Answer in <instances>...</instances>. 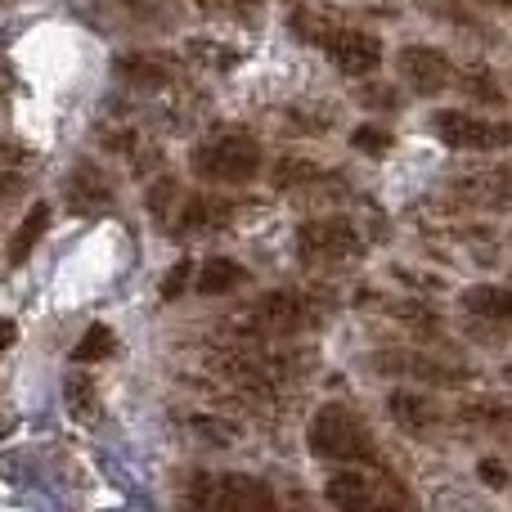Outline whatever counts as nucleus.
Instances as JSON below:
<instances>
[{"mask_svg": "<svg viewBox=\"0 0 512 512\" xmlns=\"http://www.w3.org/2000/svg\"><path fill=\"white\" fill-rule=\"evenodd\" d=\"M189 279H194V261H176L167 270V279L158 283V297L162 301H180L185 297V288H189Z\"/></svg>", "mask_w": 512, "mask_h": 512, "instance_id": "nucleus-23", "label": "nucleus"}, {"mask_svg": "<svg viewBox=\"0 0 512 512\" xmlns=\"http://www.w3.org/2000/svg\"><path fill=\"white\" fill-rule=\"evenodd\" d=\"M239 5H256V0H239Z\"/></svg>", "mask_w": 512, "mask_h": 512, "instance_id": "nucleus-28", "label": "nucleus"}, {"mask_svg": "<svg viewBox=\"0 0 512 512\" xmlns=\"http://www.w3.org/2000/svg\"><path fill=\"white\" fill-rule=\"evenodd\" d=\"M459 194H468L472 203L486 207H512V167H490L486 176L459 180Z\"/></svg>", "mask_w": 512, "mask_h": 512, "instance_id": "nucleus-18", "label": "nucleus"}, {"mask_svg": "<svg viewBox=\"0 0 512 512\" xmlns=\"http://www.w3.org/2000/svg\"><path fill=\"white\" fill-rule=\"evenodd\" d=\"M387 409H391V418H396L400 432H409V436L436 432V427H441V418H445V409L436 405V400L418 396V391H391Z\"/></svg>", "mask_w": 512, "mask_h": 512, "instance_id": "nucleus-13", "label": "nucleus"}, {"mask_svg": "<svg viewBox=\"0 0 512 512\" xmlns=\"http://www.w3.org/2000/svg\"><path fill=\"white\" fill-rule=\"evenodd\" d=\"M306 441H310V454H315V459L342 463V468H351V463L387 468L378 441H373V432H369V423H364L346 400H328V405H319V414L310 418Z\"/></svg>", "mask_w": 512, "mask_h": 512, "instance_id": "nucleus-1", "label": "nucleus"}, {"mask_svg": "<svg viewBox=\"0 0 512 512\" xmlns=\"http://www.w3.org/2000/svg\"><path fill=\"white\" fill-rule=\"evenodd\" d=\"M373 369L378 373H409V378H423V382H441V387H459V382H468V373L463 369H450V364L432 360V355L423 351H378L373 355Z\"/></svg>", "mask_w": 512, "mask_h": 512, "instance_id": "nucleus-12", "label": "nucleus"}, {"mask_svg": "<svg viewBox=\"0 0 512 512\" xmlns=\"http://www.w3.org/2000/svg\"><path fill=\"white\" fill-rule=\"evenodd\" d=\"M477 472H481V481H486V486H508V472H504V463H495V459H481L477 463Z\"/></svg>", "mask_w": 512, "mask_h": 512, "instance_id": "nucleus-24", "label": "nucleus"}, {"mask_svg": "<svg viewBox=\"0 0 512 512\" xmlns=\"http://www.w3.org/2000/svg\"><path fill=\"white\" fill-rule=\"evenodd\" d=\"M230 221H234V207L230 203L198 194V198H189V203L180 207L176 230H171V234H176V239H194V234H207V230H225Z\"/></svg>", "mask_w": 512, "mask_h": 512, "instance_id": "nucleus-14", "label": "nucleus"}, {"mask_svg": "<svg viewBox=\"0 0 512 512\" xmlns=\"http://www.w3.org/2000/svg\"><path fill=\"white\" fill-rule=\"evenodd\" d=\"M63 405H68V414L77 418V423H90V418H99V387L90 382V373H68L63 378Z\"/></svg>", "mask_w": 512, "mask_h": 512, "instance_id": "nucleus-19", "label": "nucleus"}, {"mask_svg": "<svg viewBox=\"0 0 512 512\" xmlns=\"http://www.w3.org/2000/svg\"><path fill=\"white\" fill-rule=\"evenodd\" d=\"M324 499L342 512H369V508H409L414 495L396 481V472H382V477H369V472H337L328 477Z\"/></svg>", "mask_w": 512, "mask_h": 512, "instance_id": "nucleus-6", "label": "nucleus"}, {"mask_svg": "<svg viewBox=\"0 0 512 512\" xmlns=\"http://www.w3.org/2000/svg\"><path fill=\"white\" fill-rule=\"evenodd\" d=\"M396 68H400V81H405L414 95H423V99L450 90L454 77H459V72H454V63L445 59L441 50H432V45H405V50H400V59H396Z\"/></svg>", "mask_w": 512, "mask_h": 512, "instance_id": "nucleus-10", "label": "nucleus"}, {"mask_svg": "<svg viewBox=\"0 0 512 512\" xmlns=\"http://www.w3.org/2000/svg\"><path fill=\"white\" fill-rule=\"evenodd\" d=\"M50 203H32L27 207V216L18 221V230H14V239H9V265H23L27 256L36 252V243L50 234Z\"/></svg>", "mask_w": 512, "mask_h": 512, "instance_id": "nucleus-17", "label": "nucleus"}, {"mask_svg": "<svg viewBox=\"0 0 512 512\" xmlns=\"http://www.w3.org/2000/svg\"><path fill=\"white\" fill-rule=\"evenodd\" d=\"M364 256V239L351 221H306L297 225V261L301 265H351Z\"/></svg>", "mask_w": 512, "mask_h": 512, "instance_id": "nucleus-7", "label": "nucleus"}, {"mask_svg": "<svg viewBox=\"0 0 512 512\" xmlns=\"http://www.w3.org/2000/svg\"><path fill=\"white\" fill-rule=\"evenodd\" d=\"M292 27H297V36H306L337 72H346V77H369V72H378L382 41L373 32H364V27L324 23V18H306V14L292 18Z\"/></svg>", "mask_w": 512, "mask_h": 512, "instance_id": "nucleus-2", "label": "nucleus"}, {"mask_svg": "<svg viewBox=\"0 0 512 512\" xmlns=\"http://www.w3.org/2000/svg\"><path fill=\"white\" fill-rule=\"evenodd\" d=\"M117 77L126 81V86H171L176 81V63L162 59V54H122L117 59Z\"/></svg>", "mask_w": 512, "mask_h": 512, "instance_id": "nucleus-15", "label": "nucleus"}, {"mask_svg": "<svg viewBox=\"0 0 512 512\" xmlns=\"http://www.w3.org/2000/svg\"><path fill=\"white\" fill-rule=\"evenodd\" d=\"M14 337H18V324H14V319H5V315H0V351H5V346L14 342Z\"/></svg>", "mask_w": 512, "mask_h": 512, "instance_id": "nucleus-26", "label": "nucleus"}, {"mask_svg": "<svg viewBox=\"0 0 512 512\" xmlns=\"http://www.w3.org/2000/svg\"><path fill=\"white\" fill-rule=\"evenodd\" d=\"M391 144H396V135H391L387 126H378V122H364V126H355V131H351V149L369 153V158H378V153H387Z\"/></svg>", "mask_w": 512, "mask_h": 512, "instance_id": "nucleus-22", "label": "nucleus"}, {"mask_svg": "<svg viewBox=\"0 0 512 512\" xmlns=\"http://www.w3.org/2000/svg\"><path fill=\"white\" fill-rule=\"evenodd\" d=\"M117 355V333L108 324H90L81 342L72 346V364H104Z\"/></svg>", "mask_w": 512, "mask_h": 512, "instance_id": "nucleus-20", "label": "nucleus"}, {"mask_svg": "<svg viewBox=\"0 0 512 512\" xmlns=\"http://www.w3.org/2000/svg\"><path fill=\"white\" fill-rule=\"evenodd\" d=\"M481 5H490V9H512V0H481Z\"/></svg>", "mask_w": 512, "mask_h": 512, "instance_id": "nucleus-27", "label": "nucleus"}, {"mask_svg": "<svg viewBox=\"0 0 512 512\" xmlns=\"http://www.w3.org/2000/svg\"><path fill=\"white\" fill-rule=\"evenodd\" d=\"M248 283V270H243L239 261H230V256H212V261H203V270L194 274V292L198 297H221V292H234Z\"/></svg>", "mask_w": 512, "mask_h": 512, "instance_id": "nucleus-16", "label": "nucleus"}, {"mask_svg": "<svg viewBox=\"0 0 512 512\" xmlns=\"http://www.w3.org/2000/svg\"><path fill=\"white\" fill-rule=\"evenodd\" d=\"M189 167H194V176L207 180V185L239 189V185H252V180L261 176L265 153L248 131H221L189 153Z\"/></svg>", "mask_w": 512, "mask_h": 512, "instance_id": "nucleus-3", "label": "nucleus"}, {"mask_svg": "<svg viewBox=\"0 0 512 512\" xmlns=\"http://www.w3.org/2000/svg\"><path fill=\"white\" fill-rule=\"evenodd\" d=\"M463 90H468L472 99H481V104H490V108H499L504 104V90L495 86V72H486V68H468L463 72V81H459Z\"/></svg>", "mask_w": 512, "mask_h": 512, "instance_id": "nucleus-21", "label": "nucleus"}, {"mask_svg": "<svg viewBox=\"0 0 512 512\" xmlns=\"http://www.w3.org/2000/svg\"><path fill=\"white\" fill-rule=\"evenodd\" d=\"M360 99H364V104H369V108H387V113H391V108H396L400 104V95H396V90H360Z\"/></svg>", "mask_w": 512, "mask_h": 512, "instance_id": "nucleus-25", "label": "nucleus"}, {"mask_svg": "<svg viewBox=\"0 0 512 512\" xmlns=\"http://www.w3.org/2000/svg\"><path fill=\"white\" fill-rule=\"evenodd\" d=\"M319 315H324V310H319L310 297H301V292H274V297H265L261 306L252 310V324H256V333L288 337V333L315 328Z\"/></svg>", "mask_w": 512, "mask_h": 512, "instance_id": "nucleus-9", "label": "nucleus"}, {"mask_svg": "<svg viewBox=\"0 0 512 512\" xmlns=\"http://www.w3.org/2000/svg\"><path fill=\"white\" fill-rule=\"evenodd\" d=\"M432 135L454 153H499L512 149V122L486 113H468V108H441L432 117Z\"/></svg>", "mask_w": 512, "mask_h": 512, "instance_id": "nucleus-4", "label": "nucleus"}, {"mask_svg": "<svg viewBox=\"0 0 512 512\" xmlns=\"http://www.w3.org/2000/svg\"><path fill=\"white\" fill-rule=\"evenodd\" d=\"M185 504L216 512H252V508H274V490L261 477H248V472H203L185 490Z\"/></svg>", "mask_w": 512, "mask_h": 512, "instance_id": "nucleus-5", "label": "nucleus"}, {"mask_svg": "<svg viewBox=\"0 0 512 512\" xmlns=\"http://www.w3.org/2000/svg\"><path fill=\"white\" fill-rule=\"evenodd\" d=\"M459 310L481 342H508L512 337V288H504V283H472V288H463Z\"/></svg>", "mask_w": 512, "mask_h": 512, "instance_id": "nucleus-8", "label": "nucleus"}, {"mask_svg": "<svg viewBox=\"0 0 512 512\" xmlns=\"http://www.w3.org/2000/svg\"><path fill=\"white\" fill-rule=\"evenodd\" d=\"M108 203H113V180L95 162H77L68 185H63V207L72 216H90V212H104Z\"/></svg>", "mask_w": 512, "mask_h": 512, "instance_id": "nucleus-11", "label": "nucleus"}]
</instances>
